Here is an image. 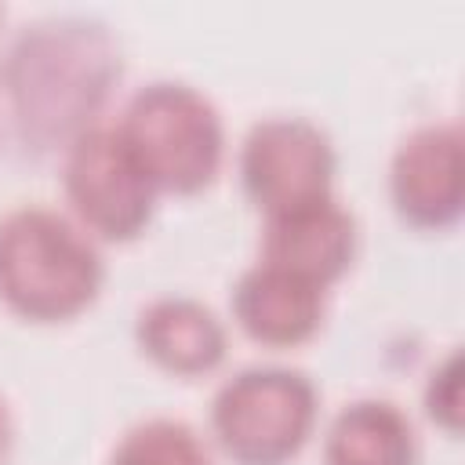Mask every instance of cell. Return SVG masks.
I'll return each instance as SVG.
<instances>
[{
  "label": "cell",
  "instance_id": "277c9868",
  "mask_svg": "<svg viewBox=\"0 0 465 465\" xmlns=\"http://www.w3.org/2000/svg\"><path fill=\"white\" fill-rule=\"evenodd\" d=\"M316 421V389L287 367H247L229 378L211 407V429L236 465L291 461Z\"/></svg>",
  "mask_w": 465,
  "mask_h": 465
},
{
  "label": "cell",
  "instance_id": "5b68a950",
  "mask_svg": "<svg viewBox=\"0 0 465 465\" xmlns=\"http://www.w3.org/2000/svg\"><path fill=\"white\" fill-rule=\"evenodd\" d=\"M65 196L91 232L105 240H131L153 214L156 185L138 167L116 127H91L69 145Z\"/></svg>",
  "mask_w": 465,
  "mask_h": 465
},
{
  "label": "cell",
  "instance_id": "3957f363",
  "mask_svg": "<svg viewBox=\"0 0 465 465\" xmlns=\"http://www.w3.org/2000/svg\"><path fill=\"white\" fill-rule=\"evenodd\" d=\"M116 131L156 193H196L218 174L222 120L214 105L185 84L142 87L127 102Z\"/></svg>",
  "mask_w": 465,
  "mask_h": 465
},
{
  "label": "cell",
  "instance_id": "7a4b0ae2",
  "mask_svg": "<svg viewBox=\"0 0 465 465\" xmlns=\"http://www.w3.org/2000/svg\"><path fill=\"white\" fill-rule=\"evenodd\" d=\"M116 73L109 40L87 22H51L25 33L7 54V91L25 127L65 131L87 116Z\"/></svg>",
  "mask_w": 465,
  "mask_h": 465
},
{
  "label": "cell",
  "instance_id": "5bb4252c",
  "mask_svg": "<svg viewBox=\"0 0 465 465\" xmlns=\"http://www.w3.org/2000/svg\"><path fill=\"white\" fill-rule=\"evenodd\" d=\"M7 450H11V418H7V407L0 400V465H4Z\"/></svg>",
  "mask_w": 465,
  "mask_h": 465
},
{
  "label": "cell",
  "instance_id": "8fae6325",
  "mask_svg": "<svg viewBox=\"0 0 465 465\" xmlns=\"http://www.w3.org/2000/svg\"><path fill=\"white\" fill-rule=\"evenodd\" d=\"M414 429L385 400H356L338 411L323 440L327 465H414Z\"/></svg>",
  "mask_w": 465,
  "mask_h": 465
},
{
  "label": "cell",
  "instance_id": "7c38bea8",
  "mask_svg": "<svg viewBox=\"0 0 465 465\" xmlns=\"http://www.w3.org/2000/svg\"><path fill=\"white\" fill-rule=\"evenodd\" d=\"M109 465H211L203 440L171 418H153L134 425L113 450Z\"/></svg>",
  "mask_w": 465,
  "mask_h": 465
},
{
  "label": "cell",
  "instance_id": "9c48e42d",
  "mask_svg": "<svg viewBox=\"0 0 465 465\" xmlns=\"http://www.w3.org/2000/svg\"><path fill=\"white\" fill-rule=\"evenodd\" d=\"M236 323L262 345H298L316 334L323 320V287L258 262L232 291Z\"/></svg>",
  "mask_w": 465,
  "mask_h": 465
},
{
  "label": "cell",
  "instance_id": "52a82bcc",
  "mask_svg": "<svg viewBox=\"0 0 465 465\" xmlns=\"http://www.w3.org/2000/svg\"><path fill=\"white\" fill-rule=\"evenodd\" d=\"M392 200L396 211L421 225L440 229L461 214L465 200V156L461 131L450 124H432L414 131L392 156Z\"/></svg>",
  "mask_w": 465,
  "mask_h": 465
},
{
  "label": "cell",
  "instance_id": "ba28073f",
  "mask_svg": "<svg viewBox=\"0 0 465 465\" xmlns=\"http://www.w3.org/2000/svg\"><path fill=\"white\" fill-rule=\"evenodd\" d=\"M356 251V222L331 196L269 214L262 236V262L287 269L316 287L338 280Z\"/></svg>",
  "mask_w": 465,
  "mask_h": 465
},
{
  "label": "cell",
  "instance_id": "30bf717a",
  "mask_svg": "<svg viewBox=\"0 0 465 465\" xmlns=\"http://www.w3.org/2000/svg\"><path fill=\"white\" fill-rule=\"evenodd\" d=\"M138 345L171 374H203L225 356V327L193 298H156L138 316Z\"/></svg>",
  "mask_w": 465,
  "mask_h": 465
},
{
  "label": "cell",
  "instance_id": "8992f818",
  "mask_svg": "<svg viewBox=\"0 0 465 465\" xmlns=\"http://www.w3.org/2000/svg\"><path fill=\"white\" fill-rule=\"evenodd\" d=\"M240 174L247 196L280 214L331 196L334 153L320 127L294 116H272L251 127L240 149Z\"/></svg>",
  "mask_w": 465,
  "mask_h": 465
},
{
  "label": "cell",
  "instance_id": "6da1fadb",
  "mask_svg": "<svg viewBox=\"0 0 465 465\" xmlns=\"http://www.w3.org/2000/svg\"><path fill=\"white\" fill-rule=\"evenodd\" d=\"M102 287L94 243L58 211L18 207L0 218V298L25 320H69Z\"/></svg>",
  "mask_w": 465,
  "mask_h": 465
},
{
  "label": "cell",
  "instance_id": "4fadbf2b",
  "mask_svg": "<svg viewBox=\"0 0 465 465\" xmlns=\"http://www.w3.org/2000/svg\"><path fill=\"white\" fill-rule=\"evenodd\" d=\"M425 403H429V414L440 418L450 432L458 429V352H450L447 363L432 371L429 389H425Z\"/></svg>",
  "mask_w": 465,
  "mask_h": 465
}]
</instances>
